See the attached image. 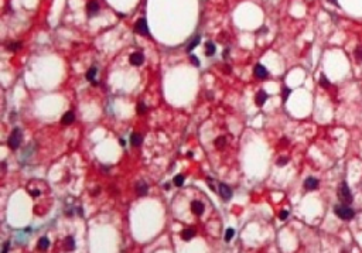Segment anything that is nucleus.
<instances>
[{
	"label": "nucleus",
	"instance_id": "nucleus-17",
	"mask_svg": "<svg viewBox=\"0 0 362 253\" xmlns=\"http://www.w3.org/2000/svg\"><path fill=\"white\" fill-rule=\"evenodd\" d=\"M194 235H195V232H194L193 229H184V231L181 232V238L184 239L185 242L191 241V239L194 238Z\"/></svg>",
	"mask_w": 362,
	"mask_h": 253
},
{
	"label": "nucleus",
	"instance_id": "nucleus-27",
	"mask_svg": "<svg viewBox=\"0 0 362 253\" xmlns=\"http://www.w3.org/2000/svg\"><path fill=\"white\" fill-rule=\"evenodd\" d=\"M65 243H67V249H69V250L75 249V242H74V238H72V236H68Z\"/></svg>",
	"mask_w": 362,
	"mask_h": 253
},
{
	"label": "nucleus",
	"instance_id": "nucleus-37",
	"mask_svg": "<svg viewBox=\"0 0 362 253\" xmlns=\"http://www.w3.org/2000/svg\"><path fill=\"white\" fill-rule=\"evenodd\" d=\"M119 143H120V144H122V146H125V144H126V141H125V140H123V139H120V140H119Z\"/></svg>",
	"mask_w": 362,
	"mask_h": 253
},
{
	"label": "nucleus",
	"instance_id": "nucleus-14",
	"mask_svg": "<svg viewBox=\"0 0 362 253\" xmlns=\"http://www.w3.org/2000/svg\"><path fill=\"white\" fill-rule=\"evenodd\" d=\"M74 120H75L74 112H67L61 117V123H62V125H71V123H74Z\"/></svg>",
	"mask_w": 362,
	"mask_h": 253
},
{
	"label": "nucleus",
	"instance_id": "nucleus-36",
	"mask_svg": "<svg viewBox=\"0 0 362 253\" xmlns=\"http://www.w3.org/2000/svg\"><path fill=\"white\" fill-rule=\"evenodd\" d=\"M228 54H229V50H225V51H224V58H226Z\"/></svg>",
	"mask_w": 362,
	"mask_h": 253
},
{
	"label": "nucleus",
	"instance_id": "nucleus-30",
	"mask_svg": "<svg viewBox=\"0 0 362 253\" xmlns=\"http://www.w3.org/2000/svg\"><path fill=\"white\" fill-rule=\"evenodd\" d=\"M137 112L140 113V115H143V113L146 112V106H144V103H139L137 105Z\"/></svg>",
	"mask_w": 362,
	"mask_h": 253
},
{
	"label": "nucleus",
	"instance_id": "nucleus-11",
	"mask_svg": "<svg viewBox=\"0 0 362 253\" xmlns=\"http://www.w3.org/2000/svg\"><path fill=\"white\" fill-rule=\"evenodd\" d=\"M266 101H267V93H266V92H264V91L258 92V95H256V98H255V103H256V106L262 107L264 103H266Z\"/></svg>",
	"mask_w": 362,
	"mask_h": 253
},
{
	"label": "nucleus",
	"instance_id": "nucleus-2",
	"mask_svg": "<svg viewBox=\"0 0 362 253\" xmlns=\"http://www.w3.org/2000/svg\"><path fill=\"white\" fill-rule=\"evenodd\" d=\"M21 139H23L21 130H20L19 127H14L12 131V134H10L9 140H7V146L12 150H17L20 147V144H21Z\"/></svg>",
	"mask_w": 362,
	"mask_h": 253
},
{
	"label": "nucleus",
	"instance_id": "nucleus-21",
	"mask_svg": "<svg viewBox=\"0 0 362 253\" xmlns=\"http://www.w3.org/2000/svg\"><path fill=\"white\" fill-rule=\"evenodd\" d=\"M214 144L217 146V149H224V146H226V139L225 137H218V139H215Z\"/></svg>",
	"mask_w": 362,
	"mask_h": 253
},
{
	"label": "nucleus",
	"instance_id": "nucleus-1",
	"mask_svg": "<svg viewBox=\"0 0 362 253\" xmlns=\"http://www.w3.org/2000/svg\"><path fill=\"white\" fill-rule=\"evenodd\" d=\"M334 212H335V215H337L340 219H342V221H351L354 218V215H355V212H354L352 208H350L348 205H345V204L335 205Z\"/></svg>",
	"mask_w": 362,
	"mask_h": 253
},
{
	"label": "nucleus",
	"instance_id": "nucleus-24",
	"mask_svg": "<svg viewBox=\"0 0 362 253\" xmlns=\"http://www.w3.org/2000/svg\"><path fill=\"white\" fill-rule=\"evenodd\" d=\"M23 47V43H20V41H16V43H10L9 45H7V48L10 50V51H17V50H20Z\"/></svg>",
	"mask_w": 362,
	"mask_h": 253
},
{
	"label": "nucleus",
	"instance_id": "nucleus-32",
	"mask_svg": "<svg viewBox=\"0 0 362 253\" xmlns=\"http://www.w3.org/2000/svg\"><path fill=\"white\" fill-rule=\"evenodd\" d=\"M9 247H10V242H4V245H3V250H2V252H3V253H7V252H9Z\"/></svg>",
	"mask_w": 362,
	"mask_h": 253
},
{
	"label": "nucleus",
	"instance_id": "nucleus-22",
	"mask_svg": "<svg viewBox=\"0 0 362 253\" xmlns=\"http://www.w3.org/2000/svg\"><path fill=\"white\" fill-rule=\"evenodd\" d=\"M354 57L358 62H362V45H358L354 50Z\"/></svg>",
	"mask_w": 362,
	"mask_h": 253
},
{
	"label": "nucleus",
	"instance_id": "nucleus-34",
	"mask_svg": "<svg viewBox=\"0 0 362 253\" xmlns=\"http://www.w3.org/2000/svg\"><path fill=\"white\" fill-rule=\"evenodd\" d=\"M224 72H226V74H229V72H231V67H229V65H225Z\"/></svg>",
	"mask_w": 362,
	"mask_h": 253
},
{
	"label": "nucleus",
	"instance_id": "nucleus-18",
	"mask_svg": "<svg viewBox=\"0 0 362 253\" xmlns=\"http://www.w3.org/2000/svg\"><path fill=\"white\" fill-rule=\"evenodd\" d=\"M200 43H201V37H200V36L194 37V40H191V41H190V44L187 45V52H191L194 48H197V45H198Z\"/></svg>",
	"mask_w": 362,
	"mask_h": 253
},
{
	"label": "nucleus",
	"instance_id": "nucleus-13",
	"mask_svg": "<svg viewBox=\"0 0 362 253\" xmlns=\"http://www.w3.org/2000/svg\"><path fill=\"white\" fill-rule=\"evenodd\" d=\"M96 72H98V69H96L95 67H91L88 69V72H86V79L89 81V82H92V85H96Z\"/></svg>",
	"mask_w": 362,
	"mask_h": 253
},
{
	"label": "nucleus",
	"instance_id": "nucleus-8",
	"mask_svg": "<svg viewBox=\"0 0 362 253\" xmlns=\"http://www.w3.org/2000/svg\"><path fill=\"white\" fill-rule=\"evenodd\" d=\"M129 62L132 65H135V67H139V65H141L144 62V55L141 52H133L129 57Z\"/></svg>",
	"mask_w": 362,
	"mask_h": 253
},
{
	"label": "nucleus",
	"instance_id": "nucleus-9",
	"mask_svg": "<svg viewBox=\"0 0 362 253\" xmlns=\"http://www.w3.org/2000/svg\"><path fill=\"white\" fill-rule=\"evenodd\" d=\"M304 188L308 189V191H313V189L318 188V180L314 177H308L306 181H304Z\"/></svg>",
	"mask_w": 362,
	"mask_h": 253
},
{
	"label": "nucleus",
	"instance_id": "nucleus-31",
	"mask_svg": "<svg viewBox=\"0 0 362 253\" xmlns=\"http://www.w3.org/2000/svg\"><path fill=\"white\" fill-rule=\"evenodd\" d=\"M287 217H288V212H287V211H282V212L279 213V218L282 221H286V219H287Z\"/></svg>",
	"mask_w": 362,
	"mask_h": 253
},
{
	"label": "nucleus",
	"instance_id": "nucleus-26",
	"mask_svg": "<svg viewBox=\"0 0 362 253\" xmlns=\"http://www.w3.org/2000/svg\"><path fill=\"white\" fill-rule=\"evenodd\" d=\"M183 184H184V175H181V174L175 175V177H174V185L175 187H181Z\"/></svg>",
	"mask_w": 362,
	"mask_h": 253
},
{
	"label": "nucleus",
	"instance_id": "nucleus-4",
	"mask_svg": "<svg viewBox=\"0 0 362 253\" xmlns=\"http://www.w3.org/2000/svg\"><path fill=\"white\" fill-rule=\"evenodd\" d=\"M135 30L137 34H140V36H150V30H149V26H147V21L144 20V18H139L137 21H136V26H135Z\"/></svg>",
	"mask_w": 362,
	"mask_h": 253
},
{
	"label": "nucleus",
	"instance_id": "nucleus-19",
	"mask_svg": "<svg viewBox=\"0 0 362 253\" xmlns=\"http://www.w3.org/2000/svg\"><path fill=\"white\" fill-rule=\"evenodd\" d=\"M215 51H217V47H215V44H212L211 41H208V43L205 44V54L208 55V57H212V55L215 54Z\"/></svg>",
	"mask_w": 362,
	"mask_h": 253
},
{
	"label": "nucleus",
	"instance_id": "nucleus-12",
	"mask_svg": "<svg viewBox=\"0 0 362 253\" xmlns=\"http://www.w3.org/2000/svg\"><path fill=\"white\" fill-rule=\"evenodd\" d=\"M191 211H193L195 215H201L204 212V204L200 201H193L191 202Z\"/></svg>",
	"mask_w": 362,
	"mask_h": 253
},
{
	"label": "nucleus",
	"instance_id": "nucleus-35",
	"mask_svg": "<svg viewBox=\"0 0 362 253\" xmlns=\"http://www.w3.org/2000/svg\"><path fill=\"white\" fill-rule=\"evenodd\" d=\"M328 3L334 4V6H338V2H337V0H328Z\"/></svg>",
	"mask_w": 362,
	"mask_h": 253
},
{
	"label": "nucleus",
	"instance_id": "nucleus-25",
	"mask_svg": "<svg viewBox=\"0 0 362 253\" xmlns=\"http://www.w3.org/2000/svg\"><path fill=\"white\" fill-rule=\"evenodd\" d=\"M320 85L322 86V88H328L331 84H330V81L327 79V76L324 75V74H321V76H320Z\"/></svg>",
	"mask_w": 362,
	"mask_h": 253
},
{
	"label": "nucleus",
	"instance_id": "nucleus-7",
	"mask_svg": "<svg viewBox=\"0 0 362 253\" xmlns=\"http://www.w3.org/2000/svg\"><path fill=\"white\" fill-rule=\"evenodd\" d=\"M253 74H255L256 78H259V79H266L267 75H269V72H267L266 67L262 64H258L255 67V69H253Z\"/></svg>",
	"mask_w": 362,
	"mask_h": 253
},
{
	"label": "nucleus",
	"instance_id": "nucleus-28",
	"mask_svg": "<svg viewBox=\"0 0 362 253\" xmlns=\"http://www.w3.org/2000/svg\"><path fill=\"white\" fill-rule=\"evenodd\" d=\"M190 61L193 62V64L195 65V67H200V60H198V58H197L195 55H190Z\"/></svg>",
	"mask_w": 362,
	"mask_h": 253
},
{
	"label": "nucleus",
	"instance_id": "nucleus-20",
	"mask_svg": "<svg viewBox=\"0 0 362 253\" xmlns=\"http://www.w3.org/2000/svg\"><path fill=\"white\" fill-rule=\"evenodd\" d=\"M290 93H292V89L287 88V86H283L282 88V102L283 103L287 102V98L290 96Z\"/></svg>",
	"mask_w": 362,
	"mask_h": 253
},
{
	"label": "nucleus",
	"instance_id": "nucleus-29",
	"mask_svg": "<svg viewBox=\"0 0 362 253\" xmlns=\"http://www.w3.org/2000/svg\"><path fill=\"white\" fill-rule=\"evenodd\" d=\"M288 163V157H280L279 160H277V165H284Z\"/></svg>",
	"mask_w": 362,
	"mask_h": 253
},
{
	"label": "nucleus",
	"instance_id": "nucleus-16",
	"mask_svg": "<svg viewBox=\"0 0 362 253\" xmlns=\"http://www.w3.org/2000/svg\"><path fill=\"white\" fill-rule=\"evenodd\" d=\"M37 247L40 250H47L50 247V241L48 238H45V236H43V238L38 239V243H37Z\"/></svg>",
	"mask_w": 362,
	"mask_h": 253
},
{
	"label": "nucleus",
	"instance_id": "nucleus-3",
	"mask_svg": "<svg viewBox=\"0 0 362 253\" xmlns=\"http://www.w3.org/2000/svg\"><path fill=\"white\" fill-rule=\"evenodd\" d=\"M338 198H340V201L344 202V204H351V202H352V195H351L350 187L345 183H342L340 185V188H338Z\"/></svg>",
	"mask_w": 362,
	"mask_h": 253
},
{
	"label": "nucleus",
	"instance_id": "nucleus-6",
	"mask_svg": "<svg viewBox=\"0 0 362 253\" xmlns=\"http://www.w3.org/2000/svg\"><path fill=\"white\" fill-rule=\"evenodd\" d=\"M219 195H221V198L222 199H231V197H232V189H231V187H228L226 184H224V183H221L219 184Z\"/></svg>",
	"mask_w": 362,
	"mask_h": 253
},
{
	"label": "nucleus",
	"instance_id": "nucleus-5",
	"mask_svg": "<svg viewBox=\"0 0 362 253\" xmlns=\"http://www.w3.org/2000/svg\"><path fill=\"white\" fill-rule=\"evenodd\" d=\"M99 13V4L98 2H95V0H91V2H88V4H86V14L89 16V17H93V16H96Z\"/></svg>",
	"mask_w": 362,
	"mask_h": 253
},
{
	"label": "nucleus",
	"instance_id": "nucleus-23",
	"mask_svg": "<svg viewBox=\"0 0 362 253\" xmlns=\"http://www.w3.org/2000/svg\"><path fill=\"white\" fill-rule=\"evenodd\" d=\"M233 235H235V231H233L232 228H228V229H226V232H225V236H224L225 242H231V241H232Z\"/></svg>",
	"mask_w": 362,
	"mask_h": 253
},
{
	"label": "nucleus",
	"instance_id": "nucleus-10",
	"mask_svg": "<svg viewBox=\"0 0 362 253\" xmlns=\"http://www.w3.org/2000/svg\"><path fill=\"white\" fill-rule=\"evenodd\" d=\"M136 192H137V195H140V197L147 195L149 185L146 183H143V181H139V183L136 184Z\"/></svg>",
	"mask_w": 362,
	"mask_h": 253
},
{
	"label": "nucleus",
	"instance_id": "nucleus-15",
	"mask_svg": "<svg viewBox=\"0 0 362 253\" xmlns=\"http://www.w3.org/2000/svg\"><path fill=\"white\" fill-rule=\"evenodd\" d=\"M141 141H143V137H141L140 133H132V134H130V143H132V146H135V147L140 146Z\"/></svg>",
	"mask_w": 362,
	"mask_h": 253
},
{
	"label": "nucleus",
	"instance_id": "nucleus-33",
	"mask_svg": "<svg viewBox=\"0 0 362 253\" xmlns=\"http://www.w3.org/2000/svg\"><path fill=\"white\" fill-rule=\"evenodd\" d=\"M30 195H33V197H38V195H40V191H30Z\"/></svg>",
	"mask_w": 362,
	"mask_h": 253
}]
</instances>
